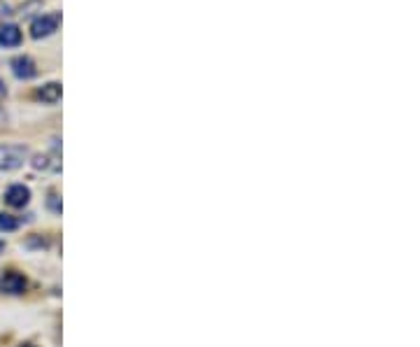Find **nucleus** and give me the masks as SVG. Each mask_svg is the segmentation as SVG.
Masks as SVG:
<instances>
[{
  "label": "nucleus",
  "instance_id": "1",
  "mask_svg": "<svg viewBox=\"0 0 420 347\" xmlns=\"http://www.w3.org/2000/svg\"><path fill=\"white\" fill-rule=\"evenodd\" d=\"M31 150L26 145H0V170H19L29 161Z\"/></svg>",
  "mask_w": 420,
  "mask_h": 347
},
{
  "label": "nucleus",
  "instance_id": "2",
  "mask_svg": "<svg viewBox=\"0 0 420 347\" xmlns=\"http://www.w3.org/2000/svg\"><path fill=\"white\" fill-rule=\"evenodd\" d=\"M61 26V12H49V15H42L38 17L36 22L31 24V38L33 40H42V38H49L54 35Z\"/></svg>",
  "mask_w": 420,
  "mask_h": 347
},
{
  "label": "nucleus",
  "instance_id": "3",
  "mask_svg": "<svg viewBox=\"0 0 420 347\" xmlns=\"http://www.w3.org/2000/svg\"><path fill=\"white\" fill-rule=\"evenodd\" d=\"M26 287H29V282H26V277L17 271H8V273H3V277H0V291L10 293V296L24 293Z\"/></svg>",
  "mask_w": 420,
  "mask_h": 347
},
{
  "label": "nucleus",
  "instance_id": "4",
  "mask_svg": "<svg viewBox=\"0 0 420 347\" xmlns=\"http://www.w3.org/2000/svg\"><path fill=\"white\" fill-rule=\"evenodd\" d=\"M31 201V189L26 184H12L8 191H5V203L10 208H26Z\"/></svg>",
  "mask_w": 420,
  "mask_h": 347
},
{
  "label": "nucleus",
  "instance_id": "5",
  "mask_svg": "<svg viewBox=\"0 0 420 347\" xmlns=\"http://www.w3.org/2000/svg\"><path fill=\"white\" fill-rule=\"evenodd\" d=\"M12 72H15V77L19 79H33L38 75V65L33 61L31 56H17L12 58Z\"/></svg>",
  "mask_w": 420,
  "mask_h": 347
},
{
  "label": "nucleus",
  "instance_id": "6",
  "mask_svg": "<svg viewBox=\"0 0 420 347\" xmlns=\"http://www.w3.org/2000/svg\"><path fill=\"white\" fill-rule=\"evenodd\" d=\"M61 93H63L61 84H59V82H49V84L40 86V89L36 91V98H38V101L47 103V105H56L59 101H61Z\"/></svg>",
  "mask_w": 420,
  "mask_h": 347
},
{
  "label": "nucleus",
  "instance_id": "7",
  "mask_svg": "<svg viewBox=\"0 0 420 347\" xmlns=\"http://www.w3.org/2000/svg\"><path fill=\"white\" fill-rule=\"evenodd\" d=\"M22 29L15 24H5L0 26V47H5V49H10V47H19L22 45Z\"/></svg>",
  "mask_w": 420,
  "mask_h": 347
},
{
  "label": "nucleus",
  "instance_id": "8",
  "mask_svg": "<svg viewBox=\"0 0 420 347\" xmlns=\"http://www.w3.org/2000/svg\"><path fill=\"white\" fill-rule=\"evenodd\" d=\"M33 168L45 172H59L61 170V156L59 154H36L33 156Z\"/></svg>",
  "mask_w": 420,
  "mask_h": 347
},
{
  "label": "nucleus",
  "instance_id": "9",
  "mask_svg": "<svg viewBox=\"0 0 420 347\" xmlns=\"http://www.w3.org/2000/svg\"><path fill=\"white\" fill-rule=\"evenodd\" d=\"M0 229H3V231H17L19 229V219H15V215H8V212H0Z\"/></svg>",
  "mask_w": 420,
  "mask_h": 347
},
{
  "label": "nucleus",
  "instance_id": "10",
  "mask_svg": "<svg viewBox=\"0 0 420 347\" xmlns=\"http://www.w3.org/2000/svg\"><path fill=\"white\" fill-rule=\"evenodd\" d=\"M15 15V10H12L10 3H5V0H0V19H8Z\"/></svg>",
  "mask_w": 420,
  "mask_h": 347
},
{
  "label": "nucleus",
  "instance_id": "11",
  "mask_svg": "<svg viewBox=\"0 0 420 347\" xmlns=\"http://www.w3.org/2000/svg\"><path fill=\"white\" fill-rule=\"evenodd\" d=\"M49 205H52V210H54V212H61V203L56 201V196L49 198Z\"/></svg>",
  "mask_w": 420,
  "mask_h": 347
},
{
  "label": "nucleus",
  "instance_id": "12",
  "mask_svg": "<svg viewBox=\"0 0 420 347\" xmlns=\"http://www.w3.org/2000/svg\"><path fill=\"white\" fill-rule=\"evenodd\" d=\"M8 96V86H5V82L0 79V98H5Z\"/></svg>",
  "mask_w": 420,
  "mask_h": 347
},
{
  "label": "nucleus",
  "instance_id": "13",
  "mask_svg": "<svg viewBox=\"0 0 420 347\" xmlns=\"http://www.w3.org/2000/svg\"><path fill=\"white\" fill-rule=\"evenodd\" d=\"M5 250V243H3V240H0V252H3Z\"/></svg>",
  "mask_w": 420,
  "mask_h": 347
},
{
  "label": "nucleus",
  "instance_id": "14",
  "mask_svg": "<svg viewBox=\"0 0 420 347\" xmlns=\"http://www.w3.org/2000/svg\"><path fill=\"white\" fill-rule=\"evenodd\" d=\"M22 347H36V345H22Z\"/></svg>",
  "mask_w": 420,
  "mask_h": 347
}]
</instances>
